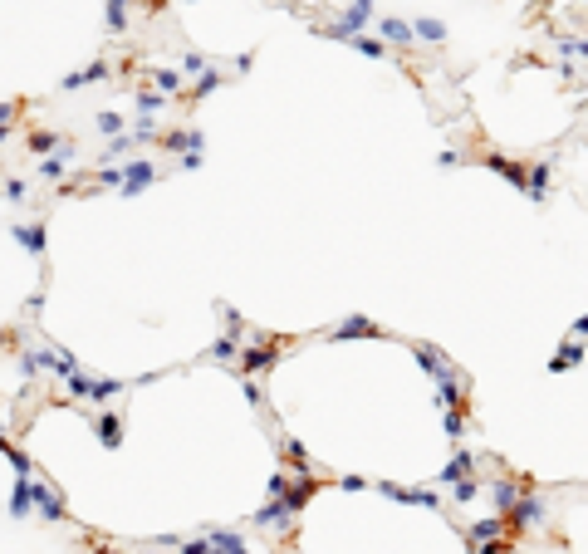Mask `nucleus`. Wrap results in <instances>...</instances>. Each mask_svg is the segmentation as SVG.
Returning a JSON list of instances; mask_svg holds the SVG:
<instances>
[{"label": "nucleus", "mask_w": 588, "mask_h": 554, "mask_svg": "<svg viewBox=\"0 0 588 554\" xmlns=\"http://www.w3.org/2000/svg\"><path fill=\"white\" fill-rule=\"evenodd\" d=\"M368 15H373V0H353V5H348V15L333 25V35H338V39H348V35H353V30L368 20Z\"/></svg>", "instance_id": "obj_1"}, {"label": "nucleus", "mask_w": 588, "mask_h": 554, "mask_svg": "<svg viewBox=\"0 0 588 554\" xmlns=\"http://www.w3.org/2000/svg\"><path fill=\"white\" fill-rule=\"evenodd\" d=\"M147 182H152V167H147V162H128V167H123V192H128V197L142 192Z\"/></svg>", "instance_id": "obj_2"}, {"label": "nucleus", "mask_w": 588, "mask_h": 554, "mask_svg": "<svg viewBox=\"0 0 588 554\" xmlns=\"http://www.w3.org/2000/svg\"><path fill=\"white\" fill-rule=\"evenodd\" d=\"M35 495H39V491L30 486V476H20V486H15V495H10V510H15V515H30Z\"/></svg>", "instance_id": "obj_3"}, {"label": "nucleus", "mask_w": 588, "mask_h": 554, "mask_svg": "<svg viewBox=\"0 0 588 554\" xmlns=\"http://www.w3.org/2000/svg\"><path fill=\"white\" fill-rule=\"evenodd\" d=\"M211 550L216 554H245V545L235 535H226V530H211Z\"/></svg>", "instance_id": "obj_4"}, {"label": "nucleus", "mask_w": 588, "mask_h": 554, "mask_svg": "<svg viewBox=\"0 0 588 554\" xmlns=\"http://www.w3.org/2000/svg\"><path fill=\"white\" fill-rule=\"evenodd\" d=\"M15 240H25V250H44V235H39V226H15Z\"/></svg>", "instance_id": "obj_5"}, {"label": "nucleus", "mask_w": 588, "mask_h": 554, "mask_svg": "<svg viewBox=\"0 0 588 554\" xmlns=\"http://www.w3.org/2000/svg\"><path fill=\"white\" fill-rule=\"evenodd\" d=\"M270 358H275V348H270V343H255V348H245V368H265Z\"/></svg>", "instance_id": "obj_6"}, {"label": "nucleus", "mask_w": 588, "mask_h": 554, "mask_svg": "<svg viewBox=\"0 0 588 554\" xmlns=\"http://www.w3.org/2000/svg\"><path fill=\"white\" fill-rule=\"evenodd\" d=\"M383 35H388V39H412L417 25H407V20H383Z\"/></svg>", "instance_id": "obj_7"}, {"label": "nucleus", "mask_w": 588, "mask_h": 554, "mask_svg": "<svg viewBox=\"0 0 588 554\" xmlns=\"http://www.w3.org/2000/svg\"><path fill=\"white\" fill-rule=\"evenodd\" d=\"M39 510H44L49 520H59V515H64V505L54 500V491H49V486H39Z\"/></svg>", "instance_id": "obj_8"}, {"label": "nucleus", "mask_w": 588, "mask_h": 554, "mask_svg": "<svg viewBox=\"0 0 588 554\" xmlns=\"http://www.w3.org/2000/svg\"><path fill=\"white\" fill-rule=\"evenodd\" d=\"M358 333H373V324H368V319H348V324L333 329V338H358Z\"/></svg>", "instance_id": "obj_9"}, {"label": "nucleus", "mask_w": 588, "mask_h": 554, "mask_svg": "<svg viewBox=\"0 0 588 554\" xmlns=\"http://www.w3.org/2000/svg\"><path fill=\"white\" fill-rule=\"evenodd\" d=\"M515 520H520V525L539 520V500H515Z\"/></svg>", "instance_id": "obj_10"}, {"label": "nucleus", "mask_w": 588, "mask_h": 554, "mask_svg": "<svg viewBox=\"0 0 588 554\" xmlns=\"http://www.w3.org/2000/svg\"><path fill=\"white\" fill-rule=\"evenodd\" d=\"M123 20H128V0H108V25L123 30Z\"/></svg>", "instance_id": "obj_11"}, {"label": "nucleus", "mask_w": 588, "mask_h": 554, "mask_svg": "<svg viewBox=\"0 0 588 554\" xmlns=\"http://www.w3.org/2000/svg\"><path fill=\"white\" fill-rule=\"evenodd\" d=\"M417 35H422V39H441V35H446V30H441V25H436V20H417Z\"/></svg>", "instance_id": "obj_12"}, {"label": "nucleus", "mask_w": 588, "mask_h": 554, "mask_svg": "<svg viewBox=\"0 0 588 554\" xmlns=\"http://www.w3.org/2000/svg\"><path fill=\"white\" fill-rule=\"evenodd\" d=\"M584 358V348L579 343H569V348H559V358H554V368H564V363H579Z\"/></svg>", "instance_id": "obj_13"}, {"label": "nucleus", "mask_w": 588, "mask_h": 554, "mask_svg": "<svg viewBox=\"0 0 588 554\" xmlns=\"http://www.w3.org/2000/svg\"><path fill=\"white\" fill-rule=\"evenodd\" d=\"M98 432H103V442L113 446V442H118V417H113V412H108V417H103V422H98Z\"/></svg>", "instance_id": "obj_14"}, {"label": "nucleus", "mask_w": 588, "mask_h": 554, "mask_svg": "<svg viewBox=\"0 0 588 554\" xmlns=\"http://www.w3.org/2000/svg\"><path fill=\"white\" fill-rule=\"evenodd\" d=\"M353 44H358V54H373V59L383 54V44H378V39H368V35H363V39H353Z\"/></svg>", "instance_id": "obj_15"}, {"label": "nucleus", "mask_w": 588, "mask_h": 554, "mask_svg": "<svg viewBox=\"0 0 588 554\" xmlns=\"http://www.w3.org/2000/svg\"><path fill=\"white\" fill-rule=\"evenodd\" d=\"M30 147H35V152H44V147H54V133H30Z\"/></svg>", "instance_id": "obj_16"}, {"label": "nucleus", "mask_w": 588, "mask_h": 554, "mask_svg": "<svg viewBox=\"0 0 588 554\" xmlns=\"http://www.w3.org/2000/svg\"><path fill=\"white\" fill-rule=\"evenodd\" d=\"M574 333H588V319H579V324H574Z\"/></svg>", "instance_id": "obj_17"}]
</instances>
